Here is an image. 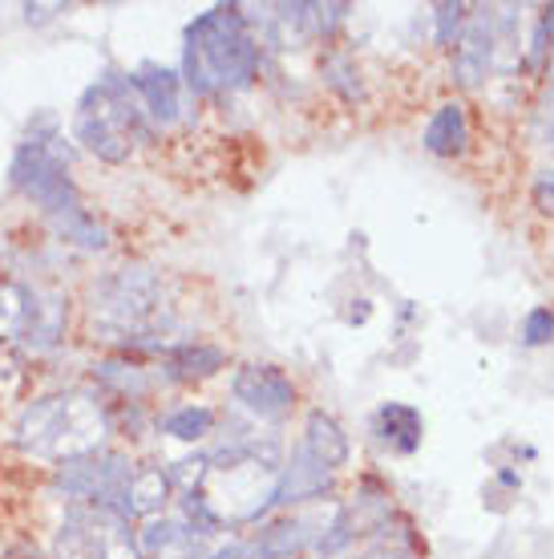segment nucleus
<instances>
[{
  "label": "nucleus",
  "mask_w": 554,
  "mask_h": 559,
  "mask_svg": "<svg viewBox=\"0 0 554 559\" xmlns=\"http://www.w3.org/2000/svg\"><path fill=\"white\" fill-rule=\"evenodd\" d=\"M260 70V41L239 4H219L194 16L182 45V85L210 98L222 90H248Z\"/></svg>",
  "instance_id": "nucleus-1"
},
{
  "label": "nucleus",
  "mask_w": 554,
  "mask_h": 559,
  "mask_svg": "<svg viewBox=\"0 0 554 559\" xmlns=\"http://www.w3.org/2000/svg\"><path fill=\"white\" fill-rule=\"evenodd\" d=\"M110 409L97 393H49V397H37L33 406H25V414L16 418L13 447L28 459L65 462L101 450V438L110 433Z\"/></svg>",
  "instance_id": "nucleus-2"
},
{
  "label": "nucleus",
  "mask_w": 554,
  "mask_h": 559,
  "mask_svg": "<svg viewBox=\"0 0 554 559\" xmlns=\"http://www.w3.org/2000/svg\"><path fill=\"white\" fill-rule=\"evenodd\" d=\"M162 280L142 264L118 267L89 288L94 333L118 341L122 349H158L150 336L162 329Z\"/></svg>",
  "instance_id": "nucleus-3"
},
{
  "label": "nucleus",
  "mask_w": 554,
  "mask_h": 559,
  "mask_svg": "<svg viewBox=\"0 0 554 559\" xmlns=\"http://www.w3.org/2000/svg\"><path fill=\"white\" fill-rule=\"evenodd\" d=\"M61 142H65L61 122L53 114H37L9 163V187L28 203H37L45 219H61V215L85 207L82 191L70 175V146H61Z\"/></svg>",
  "instance_id": "nucleus-4"
},
{
  "label": "nucleus",
  "mask_w": 554,
  "mask_h": 559,
  "mask_svg": "<svg viewBox=\"0 0 554 559\" xmlns=\"http://www.w3.org/2000/svg\"><path fill=\"white\" fill-rule=\"evenodd\" d=\"M150 130L154 127L142 114V102L130 78L113 70L85 90L82 102H77V114H73V139L82 142L94 158L113 163V167L125 163L134 142H142Z\"/></svg>",
  "instance_id": "nucleus-5"
},
{
  "label": "nucleus",
  "mask_w": 554,
  "mask_h": 559,
  "mask_svg": "<svg viewBox=\"0 0 554 559\" xmlns=\"http://www.w3.org/2000/svg\"><path fill=\"white\" fill-rule=\"evenodd\" d=\"M134 475V462L125 459L122 450H94V454H77L53 466V487L70 499V503H85L94 511H122L125 483Z\"/></svg>",
  "instance_id": "nucleus-6"
},
{
  "label": "nucleus",
  "mask_w": 554,
  "mask_h": 559,
  "mask_svg": "<svg viewBox=\"0 0 554 559\" xmlns=\"http://www.w3.org/2000/svg\"><path fill=\"white\" fill-rule=\"evenodd\" d=\"M231 393L260 421H284L296 406V385L279 365H243L231 381Z\"/></svg>",
  "instance_id": "nucleus-7"
},
{
  "label": "nucleus",
  "mask_w": 554,
  "mask_h": 559,
  "mask_svg": "<svg viewBox=\"0 0 554 559\" xmlns=\"http://www.w3.org/2000/svg\"><path fill=\"white\" fill-rule=\"evenodd\" d=\"M494 53H498V16L490 9H478L454 45V82L466 90L482 85V78L494 66Z\"/></svg>",
  "instance_id": "nucleus-8"
},
{
  "label": "nucleus",
  "mask_w": 554,
  "mask_h": 559,
  "mask_svg": "<svg viewBox=\"0 0 554 559\" xmlns=\"http://www.w3.org/2000/svg\"><path fill=\"white\" fill-rule=\"evenodd\" d=\"M142 102V114L154 130L174 127L182 118V78L158 61H142L134 73H125Z\"/></svg>",
  "instance_id": "nucleus-9"
},
{
  "label": "nucleus",
  "mask_w": 554,
  "mask_h": 559,
  "mask_svg": "<svg viewBox=\"0 0 554 559\" xmlns=\"http://www.w3.org/2000/svg\"><path fill=\"white\" fill-rule=\"evenodd\" d=\"M70 329V296L57 288H33L28 300V317L16 333V345L25 353H53L61 345V336Z\"/></svg>",
  "instance_id": "nucleus-10"
},
{
  "label": "nucleus",
  "mask_w": 554,
  "mask_h": 559,
  "mask_svg": "<svg viewBox=\"0 0 554 559\" xmlns=\"http://www.w3.org/2000/svg\"><path fill=\"white\" fill-rule=\"evenodd\" d=\"M324 490H333V471L320 466L304 447L291 454V462L279 471L276 487L264 499V515L276 511V507H291V503H308V499H324ZM260 515V519H264Z\"/></svg>",
  "instance_id": "nucleus-11"
},
{
  "label": "nucleus",
  "mask_w": 554,
  "mask_h": 559,
  "mask_svg": "<svg viewBox=\"0 0 554 559\" xmlns=\"http://www.w3.org/2000/svg\"><path fill=\"white\" fill-rule=\"evenodd\" d=\"M170 490H174V483H170L167 466H134V475H130V483H125L118 519H122V523H134V519H142V515L154 519L162 507H167Z\"/></svg>",
  "instance_id": "nucleus-12"
},
{
  "label": "nucleus",
  "mask_w": 554,
  "mask_h": 559,
  "mask_svg": "<svg viewBox=\"0 0 554 559\" xmlns=\"http://www.w3.org/2000/svg\"><path fill=\"white\" fill-rule=\"evenodd\" d=\"M312 544H316V532H312L308 515H291V519L272 523L267 532H260L243 551H248L251 559H296V556H304Z\"/></svg>",
  "instance_id": "nucleus-13"
},
{
  "label": "nucleus",
  "mask_w": 554,
  "mask_h": 559,
  "mask_svg": "<svg viewBox=\"0 0 554 559\" xmlns=\"http://www.w3.org/2000/svg\"><path fill=\"white\" fill-rule=\"evenodd\" d=\"M304 450L320 462V466H328V471H340V466L348 462V454H352L348 433L340 430V421H336L333 414H324V409H312V414H308Z\"/></svg>",
  "instance_id": "nucleus-14"
},
{
  "label": "nucleus",
  "mask_w": 554,
  "mask_h": 559,
  "mask_svg": "<svg viewBox=\"0 0 554 559\" xmlns=\"http://www.w3.org/2000/svg\"><path fill=\"white\" fill-rule=\"evenodd\" d=\"M470 146V118H466V106L461 102H445L442 110L430 118L425 127V151L437 154V158H458Z\"/></svg>",
  "instance_id": "nucleus-15"
},
{
  "label": "nucleus",
  "mask_w": 554,
  "mask_h": 559,
  "mask_svg": "<svg viewBox=\"0 0 554 559\" xmlns=\"http://www.w3.org/2000/svg\"><path fill=\"white\" fill-rule=\"evenodd\" d=\"M376 438L388 442L393 450H401V454H413L421 447V430H425V421L417 414L413 406H401V402H385V406L376 409Z\"/></svg>",
  "instance_id": "nucleus-16"
},
{
  "label": "nucleus",
  "mask_w": 554,
  "mask_h": 559,
  "mask_svg": "<svg viewBox=\"0 0 554 559\" xmlns=\"http://www.w3.org/2000/svg\"><path fill=\"white\" fill-rule=\"evenodd\" d=\"M222 365H227V353L219 345H174L167 349V378L170 381H207L215 378Z\"/></svg>",
  "instance_id": "nucleus-17"
},
{
  "label": "nucleus",
  "mask_w": 554,
  "mask_h": 559,
  "mask_svg": "<svg viewBox=\"0 0 554 559\" xmlns=\"http://www.w3.org/2000/svg\"><path fill=\"white\" fill-rule=\"evenodd\" d=\"M57 231V239H65L73 248H82V252H106L110 248V231L106 224L97 219L94 211H70V215H61V219H49Z\"/></svg>",
  "instance_id": "nucleus-18"
},
{
  "label": "nucleus",
  "mask_w": 554,
  "mask_h": 559,
  "mask_svg": "<svg viewBox=\"0 0 554 559\" xmlns=\"http://www.w3.org/2000/svg\"><path fill=\"white\" fill-rule=\"evenodd\" d=\"M94 378L106 385L110 393H118V397H125V402H142L146 393H150V378H146V369L134 361H101L94 365Z\"/></svg>",
  "instance_id": "nucleus-19"
},
{
  "label": "nucleus",
  "mask_w": 554,
  "mask_h": 559,
  "mask_svg": "<svg viewBox=\"0 0 554 559\" xmlns=\"http://www.w3.org/2000/svg\"><path fill=\"white\" fill-rule=\"evenodd\" d=\"M158 430L179 442H203L215 430V409L207 406H174L158 418Z\"/></svg>",
  "instance_id": "nucleus-20"
},
{
  "label": "nucleus",
  "mask_w": 554,
  "mask_h": 559,
  "mask_svg": "<svg viewBox=\"0 0 554 559\" xmlns=\"http://www.w3.org/2000/svg\"><path fill=\"white\" fill-rule=\"evenodd\" d=\"M191 539V532H186V523H179V519H146L142 523V532L134 535V544H138L142 559H154L162 556V551H170V547H179Z\"/></svg>",
  "instance_id": "nucleus-21"
},
{
  "label": "nucleus",
  "mask_w": 554,
  "mask_h": 559,
  "mask_svg": "<svg viewBox=\"0 0 554 559\" xmlns=\"http://www.w3.org/2000/svg\"><path fill=\"white\" fill-rule=\"evenodd\" d=\"M320 73H324V82L333 85L336 94L348 102V106H357V102H364V85H361V73H357V61L348 53H324V61H320Z\"/></svg>",
  "instance_id": "nucleus-22"
},
{
  "label": "nucleus",
  "mask_w": 554,
  "mask_h": 559,
  "mask_svg": "<svg viewBox=\"0 0 554 559\" xmlns=\"http://www.w3.org/2000/svg\"><path fill=\"white\" fill-rule=\"evenodd\" d=\"M28 300H33L28 284L0 280V341H16V333H21V324L28 317Z\"/></svg>",
  "instance_id": "nucleus-23"
},
{
  "label": "nucleus",
  "mask_w": 554,
  "mask_h": 559,
  "mask_svg": "<svg viewBox=\"0 0 554 559\" xmlns=\"http://www.w3.org/2000/svg\"><path fill=\"white\" fill-rule=\"evenodd\" d=\"M433 21H437V45L454 49L466 21H470V9H466V4H437V9H433Z\"/></svg>",
  "instance_id": "nucleus-24"
},
{
  "label": "nucleus",
  "mask_w": 554,
  "mask_h": 559,
  "mask_svg": "<svg viewBox=\"0 0 554 559\" xmlns=\"http://www.w3.org/2000/svg\"><path fill=\"white\" fill-rule=\"evenodd\" d=\"M186 559H248V551H243V544H227V539H194L191 556Z\"/></svg>",
  "instance_id": "nucleus-25"
},
{
  "label": "nucleus",
  "mask_w": 554,
  "mask_h": 559,
  "mask_svg": "<svg viewBox=\"0 0 554 559\" xmlns=\"http://www.w3.org/2000/svg\"><path fill=\"white\" fill-rule=\"evenodd\" d=\"M554 336V312L551 308H534L527 317V324H522V341L527 345H546Z\"/></svg>",
  "instance_id": "nucleus-26"
},
{
  "label": "nucleus",
  "mask_w": 554,
  "mask_h": 559,
  "mask_svg": "<svg viewBox=\"0 0 554 559\" xmlns=\"http://www.w3.org/2000/svg\"><path fill=\"white\" fill-rule=\"evenodd\" d=\"M345 16H348V4H316V13H312L316 37H333L336 28L345 25Z\"/></svg>",
  "instance_id": "nucleus-27"
},
{
  "label": "nucleus",
  "mask_w": 554,
  "mask_h": 559,
  "mask_svg": "<svg viewBox=\"0 0 554 559\" xmlns=\"http://www.w3.org/2000/svg\"><path fill=\"white\" fill-rule=\"evenodd\" d=\"M534 203H539V211L554 215V167L539 170V179H534Z\"/></svg>",
  "instance_id": "nucleus-28"
},
{
  "label": "nucleus",
  "mask_w": 554,
  "mask_h": 559,
  "mask_svg": "<svg viewBox=\"0 0 554 559\" xmlns=\"http://www.w3.org/2000/svg\"><path fill=\"white\" fill-rule=\"evenodd\" d=\"M25 25H49L57 21V13H65V4H25Z\"/></svg>",
  "instance_id": "nucleus-29"
},
{
  "label": "nucleus",
  "mask_w": 554,
  "mask_h": 559,
  "mask_svg": "<svg viewBox=\"0 0 554 559\" xmlns=\"http://www.w3.org/2000/svg\"><path fill=\"white\" fill-rule=\"evenodd\" d=\"M361 559H417L413 556V547H405V544H388V539H381L376 547H369Z\"/></svg>",
  "instance_id": "nucleus-30"
},
{
  "label": "nucleus",
  "mask_w": 554,
  "mask_h": 559,
  "mask_svg": "<svg viewBox=\"0 0 554 559\" xmlns=\"http://www.w3.org/2000/svg\"><path fill=\"white\" fill-rule=\"evenodd\" d=\"M551 142H554V134H551Z\"/></svg>",
  "instance_id": "nucleus-31"
}]
</instances>
